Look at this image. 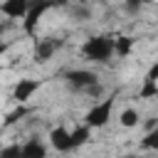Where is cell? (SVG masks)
Masks as SVG:
<instances>
[{
  "label": "cell",
  "mask_w": 158,
  "mask_h": 158,
  "mask_svg": "<svg viewBox=\"0 0 158 158\" xmlns=\"http://www.w3.org/2000/svg\"><path fill=\"white\" fill-rule=\"evenodd\" d=\"M0 158H22V148H20V143H10V146L0 148Z\"/></svg>",
  "instance_id": "obj_15"
},
{
  "label": "cell",
  "mask_w": 158,
  "mask_h": 158,
  "mask_svg": "<svg viewBox=\"0 0 158 158\" xmlns=\"http://www.w3.org/2000/svg\"><path fill=\"white\" fill-rule=\"evenodd\" d=\"M59 47H62V40H57V37H42V40L35 42L32 59H35L37 64H44V62H49V59L54 57V52H57Z\"/></svg>",
  "instance_id": "obj_5"
},
{
  "label": "cell",
  "mask_w": 158,
  "mask_h": 158,
  "mask_svg": "<svg viewBox=\"0 0 158 158\" xmlns=\"http://www.w3.org/2000/svg\"><path fill=\"white\" fill-rule=\"evenodd\" d=\"M156 77H158V64H153V67L148 69V74H146V79H143V86H141V91H138V99H153V96H158Z\"/></svg>",
  "instance_id": "obj_8"
},
{
  "label": "cell",
  "mask_w": 158,
  "mask_h": 158,
  "mask_svg": "<svg viewBox=\"0 0 158 158\" xmlns=\"http://www.w3.org/2000/svg\"><path fill=\"white\" fill-rule=\"evenodd\" d=\"M141 148H148V151H156L158 148V131H148L141 141Z\"/></svg>",
  "instance_id": "obj_16"
},
{
  "label": "cell",
  "mask_w": 158,
  "mask_h": 158,
  "mask_svg": "<svg viewBox=\"0 0 158 158\" xmlns=\"http://www.w3.org/2000/svg\"><path fill=\"white\" fill-rule=\"evenodd\" d=\"M52 7H54V2H47V0L27 2V12H25V17H22V32L32 37V35L37 32V27H40V20H42L44 12L52 10Z\"/></svg>",
  "instance_id": "obj_3"
},
{
  "label": "cell",
  "mask_w": 158,
  "mask_h": 158,
  "mask_svg": "<svg viewBox=\"0 0 158 158\" xmlns=\"http://www.w3.org/2000/svg\"><path fill=\"white\" fill-rule=\"evenodd\" d=\"M27 12V0H5L0 2V15L10 17V20H22Z\"/></svg>",
  "instance_id": "obj_7"
},
{
  "label": "cell",
  "mask_w": 158,
  "mask_h": 158,
  "mask_svg": "<svg viewBox=\"0 0 158 158\" xmlns=\"http://www.w3.org/2000/svg\"><path fill=\"white\" fill-rule=\"evenodd\" d=\"M40 86H42V79H20V81L15 84V89H12V99L22 106L25 101L32 99V94H35Z\"/></svg>",
  "instance_id": "obj_6"
},
{
  "label": "cell",
  "mask_w": 158,
  "mask_h": 158,
  "mask_svg": "<svg viewBox=\"0 0 158 158\" xmlns=\"http://www.w3.org/2000/svg\"><path fill=\"white\" fill-rule=\"evenodd\" d=\"M123 7H126V10H128V12H138V10H141V7H143V2H136V0H133V2H126V5H123Z\"/></svg>",
  "instance_id": "obj_18"
},
{
  "label": "cell",
  "mask_w": 158,
  "mask_h": 158,
  "mask_svg": "<svg viewBox=\"0 0 158 158\" xmlns=\"http://www.w3.org/2000/svg\"><path fill=\"white\" fill-rule=\"evenodd\" d=\"M111 111H114V96H106L104 101H99L96 106H91L84 116V126L86 128H101L109 123L111 118Z\"/></svg>",
  "instance_id": "obj_4"
},
{
  "label": "cell",
  "mask_w": 158,
  "mask_h": 158,
  "mask_svg": "<svg viewBox=\"0 0 158 158\" xmlns=\"http://www.w3.org/2000/svg\"><path fill=\"white\" fill-rule=\"evenodd\" d=\"M69 89L74 91H81V94H89V96H99L104 91L101 81H99V74L91 72V69H69L64 74Z\"/></svg>",
  "instance_id": "obj_2"
},
{
  "label": "cell",
  "mask_w": 158,
  "mask_h": 158,
  "mask_svg": "<svg viewBox=\"0 0 158 158\" xmlns=\"http://www.w3.org/2000/svg\"><path fill=\"white\" fill-rule=\"evenodd\" d=\"M138 121H141V116H138L136 109H123L121 116H118V123L123 128H133V126H138Z\"/></svg>",
  "instance_id": "obj_13"
},
{
  "label": "cell",
  "mask_w": 158,
  "mask_h": 158,
  "mask_svg": "<svg viewBox=\"0 0 158 158\" xmlns=\"http://www.w3.org/2000/svg\"><path fill=\"white\" fill-rule=\"evenodd\" d=\"M30 114V109H25V106H17V109H12L7 116H5V126H12V123H17L20 118H25Z\"/></svg>",
  "instance_id": "obj_14"
},
{
  "label": "cell",
  "mask_w": 158,
  "mask_h": 158,
  "mask_svg": "<svg viewBox=\"0 0 158 158\" xmlns=\"http://www.w3.org/2000/svg\"><path fill=\"white\" fill-rule=\"evenodd\" d=\"M72 15L79 17V20H86L91 12H89V7H84V5H74V7H72Z\"/></svg>",
  "instance_id": "obj_17"
},
{
  "label": "cell",
  "mask_w": 158,
  "mask_h": 158,
  "mask_svg": "<svg viewBox=\"0 0 158 158\" xmlns=\"http://www.w3.org/2000/svg\"><path fill=\"white\" fill-rule=\"evenodd\" d=\"M133 37H128V35H118V37H114V54H118V57H128L131 54V49H133Z\"/></svg>",
  "instance_id": "obj_12"
},
{
  "label": "cell",
  "mask_w": 158,
  "mask_h": 158,
  "mask_svg": "<svg viewBox=\"0 0 158 158\" xmlns=\"http://www.w3.org/2000/svg\"><path fill=\"white\" fill-rule=\"evenodd\" d=\"M2 32H5V25H2V22H0V37H2Z\"/></svg>",
  "instance_id": "obj_20"
},
{
  "label": "cell",
  "mask_w": 158,
  "mask_h": 158,
  "mask_svg": "<svg viewBox=\"0 0 158 158\" xmlns=\"http://www.w3.org/2000/svg\"><path fill=\"white\" fill-rule=\"evenodd\" d=\"M20 148H22V158H47V146L40 138H30Z\"/></svg>",
  "instance_id": "obj_10"
},
{
  "label": "cell",
  "mask_w": 158,
  "mask_h": 158,
  "mask_svg": "<svg viewBox=\"0 0 158 158\" xmlns=\"http://www.w3.org/2000/svg\"><path fill=\"white\" fill-rule=\"evenodd\" d=\"M81 54L89 62H96V64L111 62V57H114V37L111 35H91L81 44Z\"/></svg>",
  "instance_id": "obj_1"
},
{
  "label": "cell",
  "mask_w": 158,
  "mask_h": 158,
  "mask_svg": "<svg viewBox=\"0 0 158 158\" xmlns=\"http://www.w3.org/2000/svg\"><path fill=\"white\" fill-rule=\"evenodd\" d=\"M5 52H7V42H0V59H2Z\"/></svg>",
  "instance_id": "obj_19"
},
{
  "label": "cell",
  "mask_w": 158,
  "mask_h": 158,
  "mask_svg": "<svg viewBox=\"0 0 158 158\" xmlns=\"http://www.w3.org/2000/svg\"><path fill=\"white\" fill-rule=\"evenodd\" d=\"M89 138H91V128H86L84 123H81V126H77L74 131H69L72 151H74V148H81V146H86V143H89Z\"/></svg>",
  "instance_id": "obj_11"
},
{
  "label": "cell",
  "mask_w": 158,
  "mask_h": 158,
  "mask_svg": "<svg viewBox=\"0 0 158 158\" xmlns=\"http://www.w3.org/2000/svg\"><path fill=\"white\" fill-rule=\"evenodd\" d=\"M118 158H138V156H118Z\"/></svg>",
  "instance_id": "obj_21"
},
{
  "label": "cell",
  "mask_w": 158,
  "mask_h": 158,
  "mask_svg": "<svg viewBox=\"0 0 158 158\" xmlns=\"http://www.w3.org/2000/svg\"><path fill=\"white\" fill-rule=\"evenodd\" d=\"M49 143H52V148H57L59 153L72 151V143H69V131H67L64 126H57V128H52V131H49Z\"/></svg>",
  "instance_id": "obj_9"
}]
</instances>
